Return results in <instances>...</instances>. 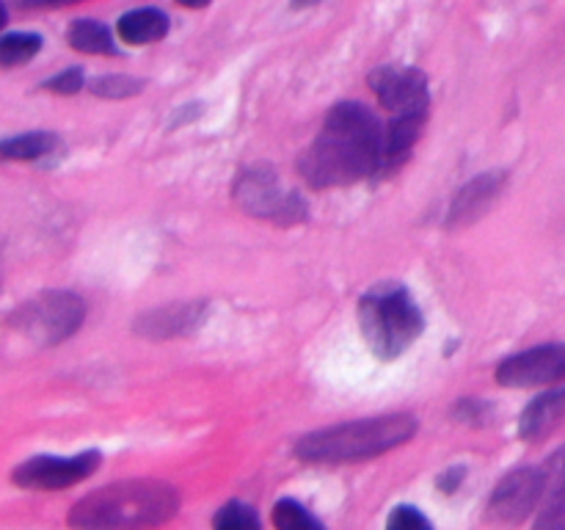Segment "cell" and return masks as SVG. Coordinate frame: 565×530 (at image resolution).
Masks as SVG:
<instances>
[{
	"label": "cell",
	"instance_id": "cell-4",
	"mask_svg": "<svg viewBox=\"0 0 565 530\" xmlns=\"http://www.w3.org/2000/svg\"><path fill=\"white\" fill-rule=\"evenodd\" d=\"M359 326L375 357L397 359L419 340L425 318L403 285H375L359 301Z\"/></svg>",
	"mask_w": 565,
	"mask_h": 530
},
{
	"label": "cell",
	"instance_id": "cell-15",
	"mask_svg": "<svg viewBox=\"0 0 565 530\" xmlns=\"http://www.w3.org/2000/svg\"><path fill=\"white\" fill-rule=\"evenodd\" d=\"M169 33V17L158 9L127 11L119 20V36L127 44H152Z\"/></svg>",
	"mask_w": 565,
	"mask_h": 530
},
{
	"label": "cell",
	"instance_id": "cell-6",
	"mask_svg": "<svg viewBox=\"0 0 565 530\" xmlns=\"http://www.w3.org/2000/svg\"><path fill=\"white\" fill-rule=\"evenodd\" d=\"M235 199L246 213L270 219L276 224H296L307 215V204L298 193H287L268 166H252L237 177Z\"/></svg>",
	"mask_w": 565,
	"mask_h": 530
},
{
	"label": "cell",
	"instance_id": "cell-2",
	"mask_svg": "<svg viewBox=\"0 0 565 530\" xmlns=\"http://www.w3.org/2000/svg\"><path fill=\"white\" fill-rule=\"evenodd\" d=\"M180 511V495L163 480H121L72 506V530H152Z\"/></svg>",
	"mask_w": 565,
	"mask_h": 530
},
{
	"label": "cell",
	"instance_id": "cell-16",
	"mask_svg": "<svg viewBox=\"0 0 565 530\" xmlns=\"http://www.w3.org/2000/svg\"><path fill=\"white\" fill-rule=\"evenodd\" d=\"M53 149H58V138L53 132L33 130V132H20V136H11L0 141V158L3 160H39L44 155H50Z\"/></svg>",
	"mask_w": 565,
	"mask_h": 530
},
{
	"label": "cell",
	"instance_id": "cell-18",
	"mask_svg": "<svg viewBox=\"0 0 565 530\" xmlns=\"http://www.w3.org/2000/svg\"><path fill=\"white\" fill-rule=\"evenodd\" d=\"M42 50V36L36 33H9L0 39V70L22 66Z\"/></svg>",
	"mask_w": 565,
	"mask_h": 530
},
{
	"label": "cell",
	"instance_id": "cell-20",
	"mask_svg": "<svg viewBox=\"0 0 565 530\" xmlns=\"http://www.w3.org/2000/svg\"><path fill=\"white\" fill-rule=\"evenodd\" d=\"M213 530H263V519L246 502H226L213 517Z\"/></svg>",
	"mask_w": 565,
	"mask_h": 530
},
{
	"label": "cell",
	"instance_id": "cell-10",
	"mask_svg": "<svg viewBox=\"0 0 565 530\" xmlns=\"http://www.w3.org/2000/svg\"><path fill=\"white\" fill-rule=\"evenodd\" d=\"M375 97L386 110L406 114V110H428V81L412 66H381L370 75Z\"/></svg>",
	"mask_w": 565,
	"mask_h": 530
},
{
	"label": "cell",
	"instance_id": "cell-22",
	"mask_svg": "<svg viewBox=\"0 0 565 530\" xmlns=\"http://www.w3.org/2000/svg\"><path fill=\"white\" fill-rule=\"evenodd\" d=\"M386 530H434V524L414 506H397L386 519Z\"/></svg>",
	"mask_w": 565,
	"mask_h": 530
},
{
	"label": "cell",
	"instance_id": "cell-23",
	"mask_svg": "<svg viewBox=\"0 0 565 530\" xmlns=\"http://www.w3.org/2000/svg\"><path fill=\"white\" fill-rule=\"evenodd\" d=\"M44 88L53 94H75L83 88V70L81 66H70V70H64L61 75L50 77L47 83H44Z\"/></svg>",
	"mask_w": 565,
	"mask_h": 530
},
{
	"label": "cell",
	"instance_id": "cell-11",
	"mask_svg": "<svg viewBox=\"0 0 565 530\" xmlns=\"http://www.w3.org/2000/svg\"><path fill=\"white\" fill-rule=\"evenodd\" d=\"M505 182V171H486V174H478L475 180H469L467 186L456 193V199H452L450 213H447L450 226L475 224L480 215L489 213V208L497 202V197L502 193Z\"/></svg>",
	"mask_w": 565,
	"mask_h": 530
},
{
	"label": "cell",
	"instance_id": "cell-24",
	"mask_svg": "<svg viewBox=\"0 0 565 530\" xmlns=\"http://www.w3.org/2000/svg\"><path fill=\"white\" fill-rule=\"evenodd\" d=\"M533 530H565V511L561 508H544L535 519Z\"/></svg>",
	"mask_w": 565,
	"mask_h": 530
},
{
	"label": "cell",
	"instance_id": "cell-9",
	"mask_svg": "<svg viewBox=\"0 0 565 530\" xmlns=\"http://www.w3.org/2000/svg\"><path fill=\"white\" fill-rule=\"evenodd\" d=\"M565 379V346H539L513 353L497 368V381L502 386H544Z\"/></svg>",
	"mask_w": 565,
	"mask_h": 530
},
{
	"label": "cell",
	"instance_id": "cell-8",
	"mask_svg": "<svg viewBox=\"0 0 565 530\" xmlns=\"http://www.w3.org/2000/svg\"><path fill=\"white\" fill-rule=\"evenodd\" d=\"M544 500V473L535 467H519L497 484L489 500V522L500 528L522 524L535 506Z\"/></svg>",
	"mask_w": 565,
	"mask_h": 530
},
{
	"label": "cell",
	"instance_id": "cell-14",
	"mask_svg": "<svg viewBox=\"0 0 565 530\" xmlns=\"http://www.w3.org/2000/svg\"><path fill=\"white\" fill-rule=\"evenodd\" d=\"M565 417V386L563 390L546 392L539 395L527 409L522 412V423H519V434L527 442H541L561 425Z\"/></svg>",
	"mask_w": 565,
	"mask_h": 530
},
{
	"label": "cell",
	"instance_id": "cell-1",
	"mask_svg": "<svg viewBox=\"0 0 565 530\" xmlns=\"http://www.w3.org/2000/svg\"><path fill=\"white\" fill-rule=\"evenodd\" d=\"M381 149L384 130L364 105H334L320 136L301 158V174L312 188L351 186L381 171Z\"/></svg>",
	"mask_w": 565,
	"mask_h": 530
},
{
	"label": "cell",
	"instance_id": "cell-28",
	"mask_svg": "<svg viewBox=\"0 0 565 530\" xmlns=\"http://www.w3.org/2000/svg\"><path fill=\"white\" fill-rule=\"evenodd\" d=\"M180 6H185V9H202V6H207L210 0H177Z\"/></svg>",
	"mask_w": 565,
	"mask_h": 530
},
{
	"label": "cell",
	"instance_id": "cell-19",
	"mask_svg": "<svg viewBox=\"0 0 565 530\" xmlns=\"http://www.w3.org/2000/svg\"><path fill=\"white\" fill-rule=\"evenodd\" d=\"M274 528L276 530H326L323 522L312 511L296 500H279L274 506Z\"/></svg>",
	"mask_w": 565,
	"mask_h": 530
},
{
	"label": "cell",
	"instance_id": "cell-30",
	"mask_svg": "<svg viewBox=\"0 0 565 530\" xmlns=\"http://www.w3.org/2000/svg\"><path fill=\"white\" fill-rule=\"evenodd\" d=\"M309 3H315V0H292V6H296V9H301V6H309Z\"/></svg>",
	"mask_w": 565,
	"mask_h": 530
},
{
	"label": "cell",
	"instance_id": "cell-17",
	"mask_svg": "<svg viewBox=\"0 0 565 530\" xmlns=\"http://www.w3.org/2000/svg\"><path fill=\"white\" fill-rule=\"evenodd\" d=\"M70 44L81 53L92 55H116L114 36H110L108 28L97 20H75L70 25V33H66Z\"/></svg>",
	"mask_w": 565,
	"mask_h": 530
},
{
	"label": "cell",
	"instance_id": "cell-25",
	"mask_svg": "<svg viewBox=\"0 0 565 530\" xmlns=\"http://www.w3.org/2000/svg\"><path fill=\"white\" fill-rule=\"evenodd\" d=\"M489 412V406H486V403H478V401H463L461 406L456 409V414L461 420H472V423H480V420H483V414Z\"/></svg>",
	"mask_w": 565,
	"mask_h": 530
},
{
	"label": "cell",
	"instance_id": "cell-13",
	"mask_svg": "<svg viewBox=\"0 0 565 530\" xmlns=\"http://www.w3.org/2000/svg\"><path fill=\"white\" fill-rule=\"evenodd\" d=\"M425 116H428V110H406V114L392 116L390 127L384 130V149H381V171L384 174L397 171L406 163L408 152L423 132Z\"/></svg>",
	"mask_w": 565,
	"mask_h": 530
},
{
	"label": "cell",
	"instance_id": "cell-7",
	"mask_svg": "<svg viewBox=\"0 0 565 530\" xmlns=\"http://www.w3.org/2000/svg\"><path fill=\"white\" fill-rule=\"evenodd\" d=\"M97 451H83L77 453V456H36L22 462L20 467L11 473V480H14L20 489L58 491L92 478V475L97 473Z\"/></svg>",
	"mask_w": 565,
	"mask_h": 530
},
{
	"label": "cell",
	"instance_id": "cell-21",
	"mask_svg": "<svg viewBox=\"0 0 565 530\" xmlns=\"http://www.w3.org/2000/svg\"><path fill=\"white\" fill-rule=\"evenodd\" d=\"M92 94H97V97H108V99H125V97H132V94H138L143 88V83L138 81V77H127V75H105V77H97V81H92Z\"/></svg>",
	"mask_w": 565,
	"mask_h": 530
},
{
	"label": "cell",
	"instance_id": "cell-26",
	"mask_svg": "<svg viewBox=\"0 0 565 530\" xmlns=\"http://www.w3.org/2000/svg\"><path fill=\"white\" fill-rule=\"evenodd\" d=\"M77 0H20L22 9H58V6H72Z\"/></svg>",
	"mask_w": 565,
	"mask_h": 530
},
{
	"label": "cell",
	"instance_id": "cell-29",
	"mask_svg": "<svg viewBox=\"0 0 565 530\" xmlns=\"http://www.w3.org/2000/svg\"><path fill=\"white\" fill-rule=\"evenodd\" d=\"M6 17H9V14H6V6H3V3H0V28H3V25H6Z\"/></svg>",
	"mask_w": 565,
	"mask_h": 530
},
{
	"label": "cell",
	"instance_id": "cell-27",
	"mask_svg": "<svg viewBox=\"0 0 565 530\" xmlns=\"http://www.w3.org/2000/svg\"><path fill=\"white\" fill-rule=\"evenodd\" d=\"M461 478H463V469L452 467V469H447L445 475H441L439 486H441V489H445V491H456L458 484H461Z\"/></svg>",
	"mask_w": 565,
	"mask_h": 530
},
{
	"label": "cell",
	"instance_id": "cell-12",
	"mask_svg": "<svg viewBox=\"0 0 565 530\" xmlns=\"http://www.w3.org/2000/svg\"><path fill=\"white\" fill-rule=\"evenodd\" d=\"M204 318V304H169L143 312L136 320V331L149 340H169V337L191 335Z\"/></svg>",
	"mask_w": 565,
	"mask_h": 530
},
{
	"label": "cell",
	"instance_id": "cell-3",
	"mask_svg": "<svg viewBox=\"0 0 565 530\" xmlns=\"http://www.w3.org/2000/svg\"><path fill=\"white\" fill-rule=\"evenodd\" d=\"M417 417L412 414H384V417L356 420V423L331 425L301 436L296 456L307 464H353L384 456L406 445L417 434Z\"/></svg>",
	"mask_w": 565,
	"mask_h": 530
},
{
	"label": "cell",
	"instance_id": "cell-5",
	"mask_svg": "<svg viewBox=\"0 0 565 530\" xmlns=\"http://www.w3.org/2000/svg\"><path fill=\"white\" fill-rule=\"evenodd\" d=\"M86 320V304L81 296L70 290H44L28 304H22L11 324L36 340L39 346H58V342L70 340L81 324Z\"/></svg>",
	"mask_w": 565,
	"mask_h": 530
}]
</instances>
